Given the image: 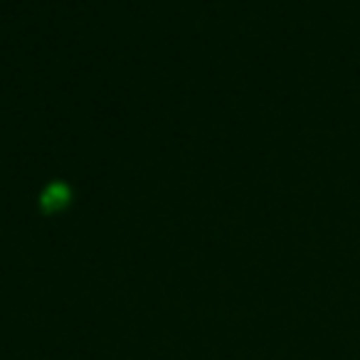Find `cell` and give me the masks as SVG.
Wrapping results in <instances>:
<instances>
[{"label":"cell","mask_w":360,"mask_h":360,"mask_svg":"<svg viewBox=\"0 0 360 360\" xmlns=\"http://www.w3.org/2000/svg\"><path fill=\"white\" fill-rule=\"evenodd\" d=\"M70 200H72V191L65 183H50L40 195V207L47 215H55V212L65 210L70 205Z\"/></svg>","instance_id":"cell-1"}]
</instances>
